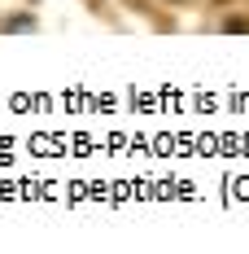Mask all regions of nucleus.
I'll return each instance as SVG.
<instances>
[{
    "mask_svg": "<svg viewBox=\"0 0 249 254\" xmlns=\"http://www.w3.org/2000/svg\"><path fill=\"white\" fill-rule=\"evenodd\" d=\"M214 4H227V0H214Z\"/></svg>",
    "mask_w": 249,
    "mask_h": 254,
    "instance_id": "1",
    "label": "nucleus"
}]
</instances>
